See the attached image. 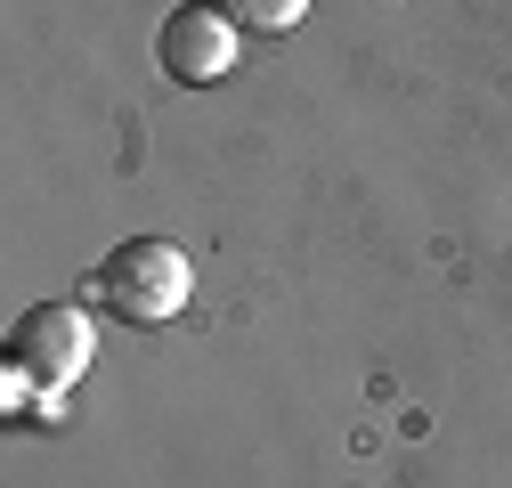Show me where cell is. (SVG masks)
Returning <instances> with one entry per match:
<instances>
[{
    "label": "cell",
    "instance_id": "obj_2",
    "mask_svg": "<svg viewBox=\"0 0 512 488\" xmlns=\"http://www.w3.org/2000/svg\"><path fill=\"white\" fill-rule=\"evenodd\" d=\"M90 350H98V334H90L82 310H66V301H33V310H17V326H9V366H25L41 391H66L90 366Z\"/></svg>",
    "mask_w": 512,
    "mask_h": 488
},
{
    "label": "cell",
    "instance_id": "obj_1",
    "mask_svg": "<svg viewBox=\"0 0 512 488\" xmlns=\"http://www.w3.org/2000/svg\"><path fill=\"white\" fill-rule=\"evenodd\" d=\"M187 293H196V269H187V253H179L171 236H131V244H114V253L98 261V277H90V301H106V310L131 318V326L179 318Z\"/></svg>",
    "mask_w": 512,
    "mask_h": 488
},
{
    "label": "cell",
    "instance_id": "obj_4",
    "mask_svg": "<svg viewBox=\"0 0 512 488\" xmlns=\"http://www.w3.org/2000/svg\"><path fill=\"white\" fill-rule=\"evenodd\" d=\"M236 33H293L309 17V0H212Z\"/></svg>",
    "mask_w": 512,
    "mask_h": 488
},
{
    "label": "cell",
    "instance_id": "obj_3",
    "mask_svg": "<svg viewBox=\"0 0 512 488\" xmlns=\"http://www.w3.org/2000/svg\"><path fill=\"white\" fill-rule=\"evenodd\" d=\"M155 49H163V74H171V82H220V74L236 66L244 33H236L220 9H171Z\"/></svg>",
    "mask_w": 512,
    "mask_h": 488
}]
</instances>
